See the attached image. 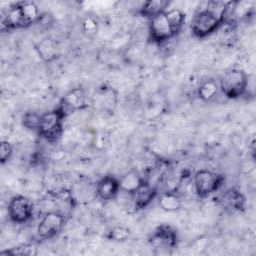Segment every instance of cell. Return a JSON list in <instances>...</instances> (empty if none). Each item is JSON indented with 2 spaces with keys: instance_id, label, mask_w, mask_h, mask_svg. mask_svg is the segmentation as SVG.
I'll list each match as a JSON object with an SVG mask.
<instances>
[{
  "instance_id": "obj_15",
  "label": "cell",
  "mask_w": 256,
  "mask_h": 256,
  "mask_svg": "<svg viewBox=\"0 0 256 256\" xmlns=\"http://www.w3.org/2000/svg\"><path fill=\"white\" fill-rule=\"evenodd\" d=\"M219 89V84L215 80L210 79L201 84L198 89V95L202 100L208 101L216 96Z\"/></svg>"
},
{
  "instance_id": "obj_1",
  "label": "cell",
  "mask_w": 256,
  "mask_h": 256,
  "mask_svg": "<svg viewBox=\"0 0 256 256\" xmlns=\"http://www.w3.org/2000/svg\"><path fill=\"white\" fill-rule=\"evenodd\" d=\"M228 2L210 1L204 9L198 11L191 24L192 32L197 37H205L224 23V14Z\"/></svg>"
},
{
  "instance_id": "obj_9",
  "label": "cell",
  "mask_w": 256,
  "mask_h": 256,
  "mask_svg": "<svg viewBox=\"0 0 256 256\" xmlns=\"http://www.w3.org/2000/svg\"><path fill=\"white\" fill-rule=\"evenodd\" d=\"M176 233L167 225L158 227L150 238V243L155 248H172L176 244Z\"/></svg>"
},
{
  "instance_id": "obj_19",
  "label": "cell",
  "mask_w": 256,
  "mask_h": 256,
  "mask_svg": "<svg viewBox=\"0 0 256 256\" xmlns=\"http://www.w3.org/2000/svg\"><path fill=\"white\" fill-rule=\"evenodd\" d=\"M41 115L36 113H27L23 118V124L29 129H37L39 128Z\"/></svg>"
},
{
  "instance_id": "obj_6",
  "label": "cell",
  "mask_w": 256,
  "mask_h": 256,
  "mask_svg": "<svg viewBox=\"0 0 256 256\" xmlns=\"http://www.w3.org/2000/svg\"><path fill=\"white\" fill-rule=\"evenodd\" d=\"M176 30L173 28L166 11L151 18L150 22V36L153 41L163 42L176 34Z\"/></svg>"
},
{
  "instance_id": "obj_14",
  "label": "cell",
  "mask_w": 256,
  "mask_h": 256,
  "mask_svg": "<svg viewBox=\"0 0 256 256\" xmlns=\"http://www.w3.org/2000/svg\"><path fill=\"white\" fill-rule=\"evenodd\" d=\"M142 183H143V179L141 178V176L139 175V173L137 171L128 172L119 181L120 189H122L126 192H129V193H133L134 191H136V189Z\"/></svg>"
},
{
  "instance_id": "obj_5",
  "label": "cell",
  "mask_w": 256,
  "mask_h": 256,
  "mask_svg": "<svg viewBox=\"0 0 256 256\" xmlns=\"http://www.w3.org/2000/svg\"><path fill=\"white\" fill-rule=\"evenodd\" d=\"M64 225V216L57 211L47 212L40 220L37 235L40 239H50L60 232Z\"/></svg>"
},
{
  "instance_id": "obj_13",
  "label": "cell",
  "mask_w": 256,
  "mask_h": 256,
  "mask_svg": "<svg viewBox=\"0 0 256 256\" xmlns=\"http://www.w3.org/2000/svg\"><path fill=\"white\" fill-rule=\"evenodd\" d=\"M221 201L223 205L236 210L242 209L245 204L244 196L238 190L232 189V188L224 192V194L222 195Z\"/></svg>"
},
{
  "instance_id": "obj_4",
  "label": "cell",
  "mask_w": 256,
  "mask_h": 256,
  "mask_svg": "<svg viewBox=\"0 0 256 256\" xmlns=\"http://www.w3.org/2000/svg\"><path fill=\"white\" fill-rule=\"evenodd\" d=\"M223 176L209 171L200 170L194 176V185L197 194L201 197L215 192L223 182Z\"/></svg>"
},
{
  "instance_id": "obj_3",
  "label": "cell",
  "mask_w": 256,
  "mask_h": 256,
  "mask_svg": "<svg viewBox=\"0 0 256 256\" xmlns=\"http://www.w3.org/2000/svg\"><path fill=\"white\" fill-rule=\"evenodd\" d=\"M64 114L59 108L41 115L38 131L48 141H57L62 134V122Z\"/></svg>"
},
{
  "instance_id": "obj_7",
  "label": "cell",
  "mask_w": 256,
  "mask_h": 256,
  "mask_svg": "<svg viewBox=\"0 0 256 256\" xmlns=\"http://www.w3.org/2000/svg\"><path fill=\"white\" fill-rule=\"evenodd\" d=\"M33 214V204L25 196H14L8 204V215L10 219L17 223L28 221Z\"/></svg>"
},
{
  "instance_id": "obj_10",
  "label": "cell",
  "mask_w": 256,
  "mask_h": 256,
  "mask_svg": "<svg viewBox=\"0 0 256 256\" xmlns=\"http://www.w3.org/2000/svg\"><path fill=\"white\" fill-rule=\"evenodd\" d=\"M120 189L119 181L110 175L104 176L97 184L96 192L103 200H110L116 196Z\"/></svg>"
},
{
  "instance_id": "obj_2",
  "label": "cell",
  "mask_w": 256,
  "mask_h": 256,
  "mask_svg": "<svg viewBox=\"0 0 256 256\" xmlns=\"http://www.w3.org/2000/svg\"><path fill=\"white\" fill-rule=\"evenodd\" d=\"M248 86V76L240 69H232L224 74L219 83L223 94L231 99L241 96Z\"/></svg>"
},
{
  "instance_id": "obj_18",
  "label": "cell",
  "mask_w": 256,
  "mask_h": 256,
  "mask_svg": "<svg viewBox=\"0 0 256 256\" xmlns=\"http://www.w3.org/2000/svg\"><path fill=\"white\" fill-rule=\"evenodd\" d=\"M37 254V249L32 244H25L10 250L2 251L1 255H17V256H33Z\"/></svg>"
},
{
  "instance_id": "obj_11",
  "label": "cell",
  "mask_w": 256,
  "mask_h": 256,
  "mask_svg": "<svg viewBox=\"0 0 256 256\" xmlns=\"http://www.w3.org/2000/svg\"><path fill=\"white\" fill-rule=\"evenodd\" d=\"M132 194H133L135 206L138 209H142V208H145L155 198L157 194V190L154 186H152L148 182L143 181V183Z\"/></svg>"
},
{
  "instance_id": "obj_21",
  "label": "cell",
  "mask_w": 256,
  "mask_h": 256,
  "mask_svg": "<svg viewBox=\"0 0 256 256\" xmlns=\"http://www.w3.org/2000/svg\"><path fill=\"white\" fill-rule=\"evenodd\" d=\"M12 154V147L10 143L6 141H2L0 144V159L2 163H5Z\"/></svg>"
},
{
  "instance_id": "obj_8",
  "label": "cell",
  "mask_w": 256,
  "mask_h": 256,
  "mask_svg": "<svg viewBox=\"0 0 256 256\" xmlns=\"http://www.w3.org/2000/svg\"><path fill=\"white\" fill-rule=\"evenodd\" d=\"M85 106V93L81 87H76L67 92L60 102L59 109L64 116Z\"/></svg>"
},
{
  "instance_id": "obj_20",
  "label": "cell",
  "mask_w": 256,
  "mask_h": 256,
  "mask_svg": "<svg viewBox=\"0 0 256 256\" xmlns=\"http://www.w3.org/2000/svg\"><path fill=\"white\" fill-rule=\"evenodd\" d=\"M129 236V230L124 227H115L111 231V238L116 241H124Z\"/></svg>"
},
{
  "instance_id": "obj_17",
  "label": "cell",
  "mask_w": 256,
  "mask_h": 256,
  "mask_svg": "<svg viewBox=\"0 0 256 256\" xmlns=\"http://www.w3.org/2000/svg\"><path fill=\"white\" fill-rule=\"evenodd\" d=\"M159 205L166 211H175L180 208V200L172 193H165L159 200Z\"/></svg>"
},
{
  "instance_id": "obj_12",
  "label": "cell",
  "mask_w": 256,
  "mask_h": 256,
  "mask_svg": "<svg viewBox=\"0 0 256 256\" xmlns=\"http://www.w3.org/2000/svg\"><path fill=\"white\" fill-rule=\"evenodd\" d=\"M169 2L166 0H149L143 3L140 8V14L144 17L153 18L154 16L165 11Z\"/></svg>"
},
{
  "instance_id": "obj_16",
  "label": "cell",
  "mask_w": 256,
  "mask_h": 256,
  "mask_svg": "<svg viewBox=\"0 0 256 256\" xmlns=\"http://www.w3.org/2000/svg\"><path fill=\"white\" fill-rule=\"evenodd\" d=\"M36 49L40 57L43 58L44 60L49 61L56 56V48L54 47L53 43L48 39H45L42 42H40L37 45Z\"/></svg>"
}]
</instances>
